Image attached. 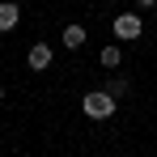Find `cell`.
I'll list each match as a JSON object with an SVG mask.
<instances>
[{"instance_id": "obj_1", "label": "cell", "mask_w": 157, "mask_h": 157, "mask_svg": "<svg viewBox=\"0 0 157 157\" xmlns=\"http://www.w3.org/2000/svg\"><path fill=\"white\" fill-rule=\"evenodd\" d=\"M81 110H85L89 119H110V115L119 110V98H110L106 89H94V94L81 98Z\"/></svg>"}, {"instance_id": "obj_2", "label": "cell", "mask_w": 157, "mask_h": 157, "mask_svg": "<svg viewBox=\"0 0 157 157\" xmlns=\"http://www.w3.org/2000/svg\"><path fill=\"white\" fill-rule=\"evenodd\" d=\"M110 30H115L119 43H136V38L144 34V21H140V13H119V17L110 21Z\"/></svg>"}, {"instance_id": "obj_3", "label": "cell", "mask_w": 157, "mask_h": 157, "mask_svg": "<svg viewBox=\"0 0 157 157\" xmlns=\"http://www.w3.org/2000/svg\"><path fill=\"white\" fill-rule=\"evenodd\" d=\"M51 43H34V47H30V55H26V64L30 68H34V72H43V68H51Z\"/></svg>"}, {"instance_id": "obj_4", "label": "cell", "mask_w": 157, "mask_h": 157, "mask_svg": "<svg viewBox=\"0 0 157 157\" xmlns=\"http://www.w3.org/2000/svg\"><path fill=\"white\" fill-rule=\"evenodd\" d=\"M85 38H89V34H85V26H77V21H72V26H64V34H59V43H64L68 51L85 47Z\"/></svg>"}, {"instance_id": "obj_5", "label": "cell", "mask_w": 157, "mask_h": 157, "mask_svg": "<svg viewBox=\"0 0 157 157\" xmlns=\"http://www.w3.org/2000/svg\"><path fill=\"white\" fill-rule=\"evenodd\" d=\"M17 21H21V9H17L13 0H0V34H4V30H13Z\"/></svg>"}, {"instance_id": "obj_6", "label": "cell", "mask_w": 157, "mask_h": 157, "mask_svg": "<svg viewBox=\"0 0 157 157\" xmlns=\"http://www.w3.org/2000/svg\"><path fill=\"white\" fill-rule=\"evenodd\" d=\"M106 94H110V98H128V94H132L128 77H110V81H106Z\"/></svg>"}, {"instance_id": "obj_7", "label": "cell", "mask_w": 157, "mask_h": 157, "mask_svg": "<svg viewBox=\"0 0 157 157\" xmlns=\"http://www.w3.org/2000/svg\"><path fill=\"white\" fill-rule=\"evenodd\" d=\"M119 59H123V51H119L115 43H106L102 47V68H119Z\"/></svg>"}, {"instance_id": "obj_8", "label": "cell", "mask_w": 157, "mask_h": 157, "mask_svg": "<svg viewBox=\"0 0 157 157\" xmlns=\"http://www.w3.org/2000/svg\"><path fill=\"white\" fill-rule=\"evenodd\" d=\"M153 4H157V0H136V9H153Z\"/></svg>"}, {"instance_id": "obj_9", "label": "cell", "mask_w": 157, "mask_h": 157, "mask_svg": "<svg viewBox=\"0 0 157 157\" xmlns=\"http://www.w3.org/2000/svg\"><path fill=\"white\" fill-rule=\"evenodd\" d=\"M0 102H4V85H0Z\"/></svg>"}]
</instances>
